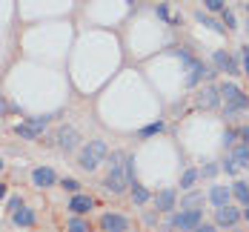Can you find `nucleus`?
<instances>
[{
  "mask_svg": "<svg viewBox=\"0 0 249 232\" xmlns=\"http://www.w3.org/2000/svg\"><path fill=\"white\" fill-rule=\"evenodd\" d=\"M158 18H163V20H166V18H169V9H166V6H158Z\"/></svg>",
  "mask_w": 249,
  "mask_h": 232,
  "instance_id": "obj_37",
  "label": "nucleus"
},
{
  "mask_svg": "<svg viewBox=\"0 0 249 232\" xmlns=\"http://www.w3.org/2000/svg\"><path fill=\"white\" fill-rule=\"evenodd\" d=\"M212 63H215V69H221V72H229V69H232V57L221 49L212 54Z\"/></svg>",
  "mask_w": 249,
  "mask_h": 232,
  "instance_id": "obj_16",
  "label": "nucleus"
},
{
  "mask_svg": "<svg viewBox=\"0 0 249 232\" xmlns=\"http://www.w3.org/2000/svg\"><path fill=\"white\" fill-rule=\"evenodd\" d=\"M229 198H232V189H229V186H212V189H209V201L218 206V209L229 204Z\"/></svg>",
  "mask_w": 249,
  "mask_h": 232,
  "instance_id": "obj_13",
  "label": "nucleus"
},
{
  "mask_svg": "<svg viewBox=\"0 0 249 232\" xmlns=\"http://www.w3.org/2000/svg\"><path fill=\"white\" fill-rule=\"evenodd\" d=\"M198 169H186L183 175H180V189H192L195 186V180H198Z\"/></svg>",
  "mask_w": 249,
  "mask_h": 232,
  "instance_id": "obj_21",
  "label": "nucleus"
},
{
  "mask_svg": "<svg viewBox=\"0 0 249 232\" xmlns=\"http://www.w3.org/2000/svg\"><path fill=\"white\" fill-rule=\"evenodd\" d=\"M100 230L103 232H126L129 230V221H126L121 212H106L100 218Z\"/></svg>",
  "mask_w": 249,
  "mask_h": 232,
  "instance_id": "obj_5",
  "label": "nucleus"
},
{
  "mask_svg": "<svg viewBox=\"0 0 249 232\" xmlns=\"http://www.w3.org/2000/svg\"><path fill=\"white\" fill-rule=\"evenodd\" d=\"M200 221H203V209H195V206H192V209H180L169 224H172L175 230H180V232H192Z\"/></svg>",
  "mask_w": 249,
  "mask_h": 232,
  "instance_id": "obj_3",
  "label": "nucleus"
},
{
  "mask_svg": "<svg viewBox=\"0 0 249 232\" xmlns=\"http://www.w3.org/2000/svg\"><path fill=\"white\" fill-rule=\"evenodd\" d=\"M232 195H235V198H238L244 206H249V183H244V180L232 183Z\"/></svg>",
  "mask_w": 249,
  "mask_h": 232,
  "instance_id": "obj_17",
  "label": "nucleus"
},
{
  "mask_svg": "<svg viewBox=\"0 0 249 232\" xmlns=\"http://www.w3.org/2000/svg\"><path fill=\"white\" fill-rule=\"evenodd\" d=\"M238 138H241V141L249 146V126H241V129H238Z\"/></svg>",
  "mask_w": 249,
  "mask_h": 232,
  "instance_id": "obj_33",
  "label": "nucleus"
},
{
  "mask_svg": "<svg viewBox=\"0 0 249 232\" xmlns=\"http://www.w3.org/2000/svg\"><path fill=\"white\" fill-rule=\"evenodd\" d=\"M163 129H166V124H163V121H155V124H149V126L141 129V138H152V135H160Z\"/></svg>",
  "mask_w": 249,
  "mask_h": 232,
  "instance_id": "obj_22",
  "label": "nucleus"
},
{
  "mask_svg": "<svg viewBox=\"0 0 249 232\" xmlns=\"http://www.w3.org/2000/svg\"><path fill=\"white\" fill-rule=\"evenodd\" d=\"M124 155L126 152H112L109 155V175L103 180V186L112 192V195H124L126 186H132L126 180V172H124Z\"/></svg>",
  "mask_w": 249,
  "mask_h": 232,
  "instance_id": "obj_1",
  "label": "nucleus"
},
{
  "mask_svg": "<svg viewBox=\"0 0 249 232\" xmlns=\"http://www.w3.org/2000/svg\"><path fill=\"white\" fill-rule=\"evenodd\" d=\"M15 135H20V138H26V141H37V138H40V132L32 129L29 124H18V126H15Z\"/></svg>",
  "mask_w": 249,
  "mask_h": 232,
  "instance_id": "obj_20",
  "label": "nucleus"
},
{
  "mask_svg": "<svg viewBox=\"0 0 249 232\" xmlns=\"http://www.w3.org/2000/svg\"><path fill=\"white\" fill-rule=\"evenodd\" d=\"M200 201H203V195H200V192H189V195L180 201V206H183V209H192V206H198Z\"/></svg>",
  "mask_w": 249,
  "mask_h": 232,
  "instance_id": "obj_24",
  "label": "nucleus"
},
{
  "mask_svg": "<svg viewBox=\"0 0 249 232\" xmlns=\"http://www.w3.org/2000/svg\"><path fill=\"white\" fill-rule=\"evenodd\" d=\"M215 218H218V224H221V227H235V224L244 218V212H238L235 206L226 204V206H221V209H215Z\"/></svg>",
  "mask_w": 249,
  "mask_h": 232,
  "instance_id": "obj_10",
  "label": "nucleus"
},
{
  "mask_svg": "<svg viewBox=\"0 0 249 232\" xmlns=\"http://www.w3.org/2000/svg\"><path fill=\"white\" fill-rule=\"evenodd\" d=\"M54 138H57V146H60L63 152H75V149H77V141H80V138H77V132L72 126H60Z\"/></svg>",
  "mask_w": 249,
  "mask_h": 232,
  "instance_id": "obj_8",
  "label": "nucleus"
},
{
  "mask_svg": "<svg viewBox=\"0 0 249 232\" xmlns=\"http://www.w3.org/2000/svg\"><path fill=\"white\" fill-rule=\"evenodd\" d=\"M103 158H109V146H106V141L95 138V141H89V143L80 149L77 163H80L86 172H95V169L100 166V161H103Z\"/></svg>",
  "mask_w": 249,
  "mask_h": 232,
  "instance_id": "obj_2",
  "label": "nucleus"
},
{
  "mask_svg": "<svg viewBox=\"0 0 249 232\" xmlns=\"http://www.w3.org/2000/svg\"><path fill=\"white\" fill-rule=\"evenodd\" d=\"M155 206H158V212H172L175 209V189L158 192V195H155Z\"/></svg>",
  "mask_w": 249,
  "mask_h": 232,
  "instance_id": "obj_12",
  "label": "nucleus"
},
{
  "mask_svg": "<svg viewBox=\"0 0 249 232\" xmlns=\"http://www.w3.org/2000/svg\"><path fill=\"white\" fill-rule=\"evenodd\" d=\"M203 3H206L209 12H224L226 9V0H203Z\"/></svg>",
  "mask_w": 249,
  "mask_h": 232,
  "instance_id": "obj_28",
  "label": "nucleus"
},
{
  "mask_svg": "<svg viewBox=\"0 0 249 232\" xmlns=\"http://www.w3.org/2000/svg\"><path fill=\"white\" fill-rule=\"evenodd\" d=\"M244 218H247V221H249V206H247V209H244Z\"/></svg>",
  "mask_w": 249,
  "mask_h": 232,
  "instance_id": "obj_40",
  "label": "nucleus"
},
{
  "mask_svg": "<svg viewBox=\"0 0 249 232\" xmlns=\"http://www.w3.org/2000/svg\"><path fill=\"white\" fill-rule=\"evenodd\" d=\"M135 3H138V0H129V6H135Z\"/></svg>",
  "mask_w": 249,
  "mask_h": 232,
  "instance_id": "obj_41",
  "label": "nucleus"
},
{
  "mask_svg": "<svg viewBox=\"0 0 249 232\" xmlns=\"http://www.w3.org/2000/svg\"><path fill=\"white\" fill-rule=\"evenodd\" d=\"M195 18H198V23L209 26V29H212V32H218V35H224V32H226V26H221L218 20H215V18H209V15H203V12H198Z\"/></svg>",
  "mask_w": 249,
  "mask_h": 232,
  "instance_id": "obj_18",
  "label": "nucleus"
},
{
  "mask_svg": "<svg viewBox=\"0 0 249 232\" xmlns=\"http://www.w3.org/2000/svg\"><path fill=\"white\" fill-rule=\"evenodd\" d=\"M241 57H244V75H249V49L247 46L241 49Z\"/></svg>",
  "mask_w": 249,
  "mask_h": 232,
  "instance_id": "obj_32",
  "label": "nucleus"
},
{
  "mask_svg": "<svg viewBox=\"0 0 249 232\" xmlns=\"http://www.w3.org/2000/svg\"><path fill=\"white\" fill-rule=\"evenodd\" d=\"M0 112H6V101L3 98H0Z\"/></svg>",
  "mask_w": 249,
  "mask_h": 232,
  "instance_id": "obj_39",
  "label": "nucleus"
},
{
  "mask_svg": "<svg viewBox=\"0 0 249 232\" xmlns=\"http://www.w3.org/2000/svg\"><path fill=\"white\" fill-rule=\"evenodd\" d=\"M3 166H6V163H3V158H0V169H3Z\"/></svg>",
  "mask_w": 249,
  "mask_h": 232,
  "instance_id": "obj_42",
  "label": "nucleus"
},
{
  "mask_svg": "<svg viewBox=\"0 0 249 232\" xmlns=\"http://www.w3.org/2000/svg\"><path fill=\"white\" fill-rule=\"evenodd\" d=\"M12 224H18V227H32V224H35V209H29V206L15 209V212H12Z\"/></svg>",
  "mask_w": 249,
  "mask_h": 232,
  "instance_id": "obj_14",
  "label": "nucleus"
},
{
  "mask_svg": "<svg viewBox=\"0 0 249 232\" xmlns=\"http://www.w3.org/2000/svg\"><path fill=\"white\" fill-rule=\"evenodd\" d=\"M221 169H224L226 175H235V172H238V163H235V158H232V155H229V158H224Z\"/></svg>",
  "mask_w": 249,
  "mask_h": 232,
  "instance_id": "obj_26",
  "label": "nucleus"
},
{
  "mask_svg": "<svg viewBox=\"0 0 249 232\" xmlns=\"http://www.w3.org/2000/svg\"><path fill=\"white\" fill-rule=\"evenodd\" d=\"M232 232H238V230H232Z\"/></svg>",
  "mask_w": 249,
  "mask_h": 232,
  "instance_id": "obj_43",
  "label": "nucleus"
},
{
  "mask_svg": "<svg viewBox=\"0 0 249 232\" xmlns=\"http://www.w3.org/2000/svg\"><path fill=\"white\" fill-rule=\"evenodd\" d=\"M238 112H241V109H235V106H232V103H226V109H224V115H226V118H235V115H238Z\"/></svg>",
  "mask_w": 249,
  "mask_h": 232,
  "instance_id": "obj_35",
  "label": "nucleus"
},
{
  "mask_svg": "<svg viewBox=\"0 0 249 232\" xmlns=\"http://www.w3.org/2000/svg\"><path fill=\"white\" fill-rule=\"evenodd\" d=\"M6 192H9V186H6V183H0V201L6 198Z\"/></svg>",
  "mask_w": 249,
  "mask_h": 232,
  "instance_id": "obj_38",
  "label": "nucleus"
},
{
  "mask_svg": "<svg viewBox=\"0 0 249 232\" xmlns=\"http://www.w3.org/2000/svg\"><path fill=\"white\" fill-rule=\"evenodd\" d=\"M92 206H95V201H92L89 195H80V192H77V195H72V201H69V209H72L75 215H86Z\"/></svg>",
  "mask_w": 249,
  "mask_h": 232,
  "instance_id": "obj_11",
  "label": "nucleus"
},
{
  "mask_svg": "<svg viewBox=\"0 0 249 232\" xmlns=\"http://www.w3.org/2000/svg\"><path fill=\"white\" fill-rule=\"evenodd\" d=\"M192 232H218V230H215L212 224H198V227H195Z\"/></svg>",
  "mask_w": 249,
  "mask_h": 232,
  "instance_id": "obj_34",
  "label": "nucleus"
},
{
  "mask_svg": "<svg viewBox=\"0 0 249 232\" xmlns=\"http://www.w3.org/2000/svg\"><path fill=\"white\" fill-rule=\"evenodd\" d=\"M69 232H89V224L80 215H75V218H69Z\"/></svg>",
  "mask_w": 249,
  "mask_h": 232,
  "instance_id": "obj_23",
  "label": "nucleus"
},
{
  "mask_svg": "<svg viewBox=\"0 0 249 232\" xmlns=\"http://www.w3.org/2000/svg\"><path fill=\"white\" fill-rule=\"evenodd\" d=\"M186 72H189V75H186V86H189V89H192V86H198L200 80H203V75H209V77L215 75V72H209V69H206L200 60H195V57L186 63Z\"/></svg>",
  "mask_w": 249,
  "mask_h": 232,
  "instance_id": "obj_6",
  "label": "nucleus"
},
{
  "mask_svg": "<svg viewBox=\"0 0 249 232\" xmlns=\"http://www.w3.org/2000/svg\"><path fill=\"white\" fill-rule=\"evenodd\" d=\"M235 141H238V132H232V129H229V132L224 135V146H232Z\"/></svg>",
  "mask_w": 249,
  "mask_h": 232,
  "instance_id": "obj_31",
  "label": "nucleus"
},
{
  "mask_svg": "<svg viewBox=\"0 0 249 232\" xmlns=\"http://www.w3.org/2000/svg\"><path fill=\"white\" fill-rule=\"evenodd\" d=\"M218 92H221V101H226V103H232L235 109H249V95H244L241 92V86L238 83H221L218 86Z\"/></svg>",
  "mask_w": 249,
  "mask_h": 232,
  "instance_id": "obj_4",
  "label": "nucleus"
},
{
  "mask_svg": "<svg viewBox=\"0 0 249 232\" xmlns=\"http://www.w3.org/2000/svg\"><path fill=\"white\" fill-rule=\"evenodd\" d=\"M232 158H235V163H238V166H247V169H249V146H247V143L235 146V152H232Z\"/></svg>",
  "mask_w": 249,
  "mask_h": 232,
  "instance_id": "obj_19",
  "label": "nucleus"
},
{
  "mask_svg": "<svg viewBox=\"0 0 249 232\" xmlns=\"http://www.w3.org/2000/svg\"><path fill=\"white\" fill-rule=\"evenodd\" d=\"M149 189H146V186H141V183H132V201H135V204L138 206H143V204H149Z\"/></svg>",
  "mask_w": 249,
  "mask_h": 232,
  "instance_id": "obj_15",
  "label": "nucleus"
},
{
  "mask_svg": "<svg viewBox=\"0 0 249 232\" xmlns=\"http://www.w3.org/2000/svg\"><path fill=\"white\" fill-rule=\"evenodd\" d=\"M224 23H226V29H235V26H238V20H235V12L224 9Z\"/></svg>",
  "mask_w": 249,
  "mask_h": 232,
  "instance_id": "obj_29",
  "label": "nucleus"
},
{
  "mask_svg": "<svg viewBox=\"0 0 249 232\" xmlns=\"http://www.w3.org/2000/svg\"><path fill=\"white\" fill-rule=\"evenodd\" d=\"M32 183H35L37 189H49V186L57 183V175H54L52 166H37V169L32 172Z\"/></svg>",
  "mask_w": 249,
  "mask_h": 232,
  "instance_id": "obj_7",
  "label": "nucleus"
},
{
  "mask_svg": "<svg viewBox=\"0 0 249 232\" xmlns=\"http://www.w3.org/2000/svg\"><path fill=\"white\" fill-rule=\"evenodd\" d=\"M26 124L32 129H37V132H43V129L49 126V118H26Z\"/></svg>",
  "mask_w": 249,
  "mask_h": 232,
  "instance_id": "obj_25",
  "label": "nucleus"
},
{
  "mask_svg": "<svg viewBox=\"0 0 249 232\" xmlns=\"http://www.w3.org/2000/svg\"><path fill=\"white\" fill-rule=\"evenodd\" d=\"M221 103V92H218V86H203L198 92V106L200 109H215Z\"/></svg>",
  "mask_w": 249,
  "mask_h": 232,
  "instance_id": "obj_9",
  "label": "nucleus"
},
{
  "mask_svg": "<svg viewBox=\"0 0 249 232\" xmlns=\"http://www.w3.org/2000/svg\"><path fill=\"white\" fill-rule=\"evenodd\" d=\"M172 54H175V57H180V63H183V66H186V63L192 60V54H189L186 49H172Z\"/></svg>",
  "mask_w": 249,
  "mask_h": 232,
  "instance_id": "obj_30",
  "label": "nucleus"
},
{
  "mask_svg": "<svg viewBox=\"0 0 249 232\" xmlns=\"http://www.w3.org/2000/svg\"><path fill=\"white\" fill-rule=\"evenodd\" d=\"M60 186H63L66 192H75V195H77V189H80V180H75V178H63V180H60Z\"/></svg>",
  "mask_w": 249,
  "mask_h": 232,
  "instance_id": "obj_27",
  "label": "nucleus"
},
{
  "mask_svg": "<svg viewBox=\"0 0 249 232\" xmlns=\"http://www.w3.org/2000/svg\"><path fill=\"white\" fill-rule=\"evenodd\" d=\"M215 172H218V166H215V163H209V166H203V175H206V178H212Z\"/></svg>",
  "mask_w": 249,
  "mask_h": 232,
  "instance_id": "obj_36",
  "label": "nucleus"
}]
</instances>
